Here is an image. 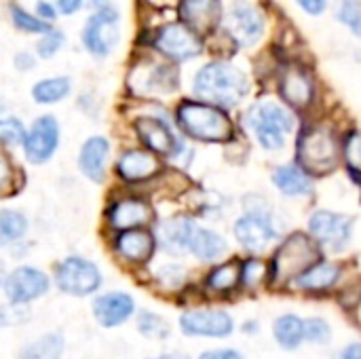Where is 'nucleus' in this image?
Masks as SVG:
<instances>
[{"mask_svg": "<svg viewBox=\"0 0 361 359\" xmlns=\"http://www.w3.org/2000/svg\"><path fill=\"white\" fill-rule=\"evenodd\" d=\"M341 279V267L334 262H317L307 273H302L294 284L302 292H326L334 288Z\"/></svg>", "mask_w": 361, "mask_h": 359, "instance_id": "obj_24", "label": "nucleus"}, {"mask_svg": "<svg viewBox=\"0 0 361 359\" xmlns=\"http://www.w3.org/2000/svg\"><path fill=\"white\" fill-rule=\"evenodd\" d=\"M152 220V209L148 203L140 199H123L110 205L108 209V224L114 231H135L146 226Z\"/></svg>", "mask_w": 361, "mask_h": 359, "instance_id": "obj_19", "label": "nucleus"}, {"mask_svg": "<svg viewBox=\"0 0 361 359\" xmlns=\"http://www.w3.org/2000/svg\"><path fill=\"white\" fill-rule=\"evenodd\" d=\"M336 359H361V343H351L347 345Z\"/></svg>", "mask_w": 361, "mask_h": 359, "instance_id": "obj_46", "label": "nucleus"}, {"mask_svg": "<svg viewBox=\"0 0 361 359\" xmlns=\"http://www.w3.org/2000/svg\"><path fill=\"white\" fill-rule=\"evenodd\" d=\"M57 146H59V125H57V118L51 116V114L38 116L34 121V125L30 127L25 144H23L25 159L30 163H34V165H42V163H47L55 154Z\"/></svg>", "mask_w": 361, "mask_h": 359, "instance_id": "obj_11", "label": "nucleus"}, {"mask_svg": "<svg viewBox=\"0 0 361 359\" xmlns=\"http://www.w3.org/2000/svg\"><path fill=\"white\" fill-rule=\"evenodd\" d=\"M176 123L186 138L207 144L228 142L235 135V125L228 114L207 102L186 99L176 110Z\"/></svg>", "mask_w": 361, "mask_h": 359, "instance_id": "obj_2", "label": "nucleus"}, {"mask_svg": "<svg viewBox=\"0 0 361 359\" xmlns=\"http://www.w3.org/2000/svg\"><path fill=\"white\" fill-rule=\"evenodd\" d=\"M61 47H63V34H61L59 30H51V32H47V34L40 36V40H38V44H36V53H38L40 57L49 59V57H53Z\"/></svg>", "mask_w": 361, "mask_h": 359, "instance_id": "obj_40", "label": "nucleus"}, {"mask_svg": "<svg viewBox=\"0 0 361 359\" xmlns=\"http://www.w3.org/2000/svg\"><path fill=\"white\" fill-rule=\"evenodd\" d=\"M131 89L140 95L171 93L178 87V72L163 63H142L131 72Z\"/></svg>", "mask_w": 361, "mask_h": 359, "instance_id": "obj_16", "label": "nucleus"}, {"mask_svg": "<svg viewBox=\"0 0 361 359\" xmlns=\"http://www.w3.org/2000/svg\"><path fill=\"white\" fill-rule=\"evenodd\" d=\"M135 313V300L127 292H108L95 298L93 315L99 326L116 328L123 326Z\"/></svg>", "mask_w": 361, "mask_h": 359, "instance_id": "obj_18", "label": "nucleus"}, {"mask_svg": "<svg viewBox=\"0 0 361 359\" xmlns=\"http://www.w3.org/2000/svg\"><path fill=\"white\" fill-rule=\"evenodd\" d=\"M192 89L207 104L233 108L247 95L250 80L237 66L228 61H209L197 72Z\"/></svg>", "mask_w": 361, "mask_h": 359, "instance_id": "obj_1", "label": "nucleus"}, {"mask_svg": "<svg viewBox=\"0 0 361 359\" xmlns=\"http://www.w3.org/2000/svg\"><path fill=\"white\" fill-rule=\"evenodd\" d=\"M233 233H235L237 241L252 254L267 252L277 241V229L273 226L271 218L260 212L241 216L235 222Z\"/></svg>", "mask_w": 361, "mask_h": 359, "instance_id": "obj_10", "label": "nucleus"}, {"mask_svg": "<svg viewBox=\"0 0 361 359\" xmlns=\"http://www.w3.org/2000/svg\"><path fill=\"white\" fill-rule=\"evenodd\" d=\"M195 222L188 220V218H173V220H167L159 226V239L163 241L165 250H171L176 254L180 252H186L188 245H190V237H192V231H195Z\"/></svg>", "mask_w": 361, "mask_h": 359, "instance_id": "obj_27", "label": "nucleus"}, {"mask_svg": "<svg viewBox=\"0 0 361 359\" xmlns=\"http://www.w3.org/2000/svg\"><path fill=\"white\" fill-rule=\"evenodd\" d=\"M222 0H182L180 21L195 34H209L222 23Z\"/></svg>", "mask_w": 361, "mask_h": 359, "instance_id": "obj_17", "label": "nucleus"}, {"mask_svg": "<svg viewBox=\"0 0 361 359\" xmlns=\"http://www.w3.org/2000/svg\"><path fill=\"white\" fill-rule=\"evenodd\" d=\"M57 288L63 294L85 298L95 294L102 288V273L95 262L82 258V256H68L57 264L55 271Z\"/></svg>", "mask_w": 361, "mask_h": 359, "instance_id": "obj_6", "label": "nucleus"}, {"mask_svg": "<svg viewBox=\"0 0 361 359\" xmlns=\"http://www.w3.org/2000/svg\"><path fill=\"white\" fill-rule=\"evenodd\" d=\"M298 165L313 176L330 174L338 165V142L326 127L311 125L298 138Z\"/></svg>", "mask_w": 361, "mask_h": 359, "instance_id": "obj_4", "label": "nucleus"}, {"mask_svg": "<svg viewBox=\"0 0 361 359\" xmlns=\"http://www.w3.org/2000/svg\"><path fill=\"white\" fill-rule=\"evenodd\" d=\"M305 336L313 345H328L332 339V328L322 317H311L305 322Z\"/></svg>", "mask_w": 361, "mask_h": 359, "instance_id": "obj_37", "label": "nucleus"}, {"mask_svg": "<svg viewBox=\"0 0 361 359\" xmlns=\"http://www.w3.org/2000/svg\"><path fill=\"white\" fill-rule=\"evenodd\" d=\"M296 2L309 15H322L328 6V0H296Z\"/></svg>", "mask_w": 361, "mask_h": 359, "instance_id": "obj_42", "label": "nucleus"}, {"mask_svg": "<svg viewBox=\"0 0 361 359\" xmlns=\"http://www.w3.org/2000/svg\"><path fill=\"white\" fill-rule=\"evenodd\" d=\"M279 93L292 108H307L313 102L315 85L309 72L300 66H290L279 80Z\"/></svg>", "mask_w": 361, "mask_h": 359, "instance_id": "obj_20", "label": "nucleus"}, {"mask_svg": "<svg viewBox=\"0 0 361 359\" xmlns=\"http://www.w3.org/2000/svg\"><path fill=\"white\" fill-rule=\"evenodd\" d=\"M226 250H228V245H226V241L218 233H214L209 229L195 226L188 252H192L199 260H203V262L220 260L226 254Z\"/></svg>", "mask_w": 361, "mask_h": 359, "instance_id": "obj_26", "label": "nucleus"}, {"mask_svg": "<svg viewBox=\"0 0 361 359\" xmlns=\"http://www.w3.org/2000/svg\"><path fill=\"white\" fill-rule=\"evenodd\" d=\"M63 339L61 334H47L32 345H27L21 353V359H59L63 353Z\"/></svg>", "mask_w": 361, "mask_h": 359, "instance_id": "obj_31", "label": "nucleus"}, {"mask_svg": "<svg viewBox=\"0 0 361 359\" xmlns=\"http://www.w3.org/2000/svg\"><path fill=\"white\" fill-rule=\"evenodd\" d=\"M247 125L264 150H281L294 129V116L275 102H260L247 112Z\"/></svg>", "mask_w": 361, "mask_h": 359, "instance_id": "obj_5", "label": "nucleus"}, {"mask_svg": "<svg viewBox=\"0 0 361 359\" xmlns=\"http://www.w3.org/2000/svg\"><path fill=\"white\" fill-rule=\"evenodd\" d=\"M317 262H319L317 241L302 233H294L277 250L271 262V277L277 284L292 281V279L296 281L302 273H307Z\"/></svg>", "mask_w": 361, "mask_h": 359, "instance_id": "obj_3", "label": "nucleus"}, {"mask_svg": "<svg viewBox=\"0 0 361 359\" xmlns=\"http://www.w3.org/2000/svg\"><path fill=\"white\" fill-rule=\"evenodd\" d=\"M199 359H243V355L237 349H214V351L201 353Z\"/></svg>", "mask_w": 361, "mask_h": 359, "instance_id": "obj_41", "label": "nucleus"}, {"mask_svg": "<svg viewBox=\"0 0 361 359\" xmlns=\"http://www.w3.org/2000/svg\"><path fill=\"white\" fill-rule=\"evenodd\" d=\"M27 231V220L23 214L13 212V209H2L0 212V239L2 243H13L21 239Z\"/></svg>", "mask_w": 361, "mask_h": 359, "instance_id": "obj_32", "label": "nucleus"}, {"mask_svg": "<svg viewBox=\"0 0 361 359\" xmlns=\"http://www.w3.org/2000/svg\"><path fill=\"white\" fill-rule=\"evenodd\" d=\"M159 171L161 163L150 150H127L116 161V174L125 182H144Z\"/></svg>", "mask_w": 361, "mask_h": 359, "instance_id": "obj_21", "label": "nucleus"}, {"mask_svg": "<svg viewBox=\"0 0 361 359\" xmlns=\"http://www.w3.org/2000/svg\"><path fill=\"white\" fill-rule=\"evenodd\" d=\"M36 15L42 19V21H53L55 17H57V11H55V6L51 4V2H47V0H38L36 2Z\"/></svg>", "mask_w": 361, "mask_h": 359, "instance_id": "obj_43", "label": "nucleus"}, {"mask_svg": "<svg viewBox=\"0 0 361 359\" xmlns=\"http://www.w3.org/2000/svg\"><path fill=\"white\" fill-rule=\"evenodd\" d=\"M152 47L171 61H186L203 51V40L190 28L180 23H167L157 30Z\"/></svg>", "mask_w": 361, "mask_h": 359, "instance_id": "obj_8", "label": "nucleus"}, {"mask_svg": "<svg viewBox=\"0 0 361 359\" xmlns=\"http://www.w3.org/2000/svg\"><path fill=\"white\" fill-rule=\"evenodd\" d=\"M72 83L68 76H53V78H42L32 87V97L36 104L49 106L66 99L70 95Z\"/></svg>", "mask_w": 361, "mask_h": 359, "instance_id": "obj_29", "label": "nucleus"}, {"mask_svg": "<svg viewBox=\"0 0 361 359\" xmlns=\"http://www.w3.org/2000/svg\"><path fill=\"white\" fill-rule=\"evenodd\" d=\"M180 330L186 336L224 339L235 330V322L226 311H220V309L188 311L180 315Z\"/></svg>", "mask_w": 361, "mask_h": 359, "instance_id": "obj_13", "label": "nucleus"}, {"mask_svg": "<svg viewBox=\"0 0 361 359\" xmlns=\"http://www.w3.org/2000/svg\"><path fill=\"white\" fill-rule=\"evenodd\" d=\"M133 127H135V133L140 135L142 144L152 154L176 157L182 150V142L173 135L171 127L157 116H140V118H135Z\"/></svg>", "mask_w": 361, "mask_h": 359, "instance_id": "obj_15", "label": "nucleus"}, {"mask_svg": "<svg viewBox=\"0 0 361 359\" xmlns=\"http://www.w3.org/2000/svg\"><path fill=\"white\" fill-rule=\"evenodd\" d=\"M273 334H275V341L281 349H298L302 345V341H307L305 336V320H300L298 315L294 313H288V315H281L275 320V326H273Z\"/></svg>", "mask_w": 361, "mask_h": 359, "instance_id": "obj_28", "label": "nucleus"}, {"mask_svg": "<svg viewBox=\"0 0 361 359\" xmlns=\"http://www.w3.org/2000/svg\"><path fill=\"white\" fill-rule=\"evenodd\" d=\"M336 17L341 23H345L355 36L361 38V0H338Z\"/></svg>", "mask_w": 361, "mask_h": 359, "instance_id": "obj_35", "label": "nucleus"}, {"mask_svg": "<svg viewBox=\"0 0 361 359\" xmlns=\"http://www.w3.org/2000/svg\"><path fill=\"white\" fill-rule=\"evenodd\" d=\"M137 330L146 336V339H152V341H165L169 336V326L167 322L152 313V311H142L137 315Z\"/></svg>", "mask_w": 361, "mask_h": 359, "instance_id": "obj_33", "label": "nucleus"}, {"mask_svg": "<svg viewBox=\"0 0 361 359\" xmlns=\"http://www.w3.org/2000/svg\"><path fill=\"white\" fill-rule=\"evenodd\" d=\"M47 290H49V277L34 267H19L4 277V296L13 305L32 303L44 296Z\"/></svg>", "mask_w": 361, "mask_h": 359, "instance_id": "obj_12", "label": "nucleus"}, {"mask_svg": "<svg viewBox=\"0 0 361 359\" xmlns=\"http://www.w3.org/2000/svg\"><path fill=\"white\" fill-rule=\"evenodd\" d=\"M273 182L286 197H302L309 195L313 188V182L309 174L300 165H281L273 174Z\"/></svg>", "mask_w": 361, "mask_h": 359, "instance_id": "obj_25", "label": "nucleus"}, {"mask_svg": "<svg viewBox=\"0 0 361 359\" xmlns=\"http://www.w3.org/2000/svg\"><path fill=\"white\" fill-rule=\"evenodd\" d=\"M241 281H243L241 267H239L237 262H226V264L216 267V269L207 275L205 286H207V290H212V292L224 294V292H233Z\"/></svg>", "mask_w": 361, "mask_h": 359, "instance_id": "obj_30", "label": "nucleus"}, {"mask_svg": "<svg viewBox=\"0 0 361 359\" xmlns=\"http://www.w3.org/2000/svg\"><path fill=\"white\" fill-rule=\"evenodd\" d=\"M343 154H345V161H347L349 169H351L353 174H361V133L360 131H351V133L345 138Z\"/></svg>", "mask_w": 361, "mask_h": 359, "instance_id": "obj_38", "label": "nucleus"}, {"mask_svg": "<svg viewBox=\"0 0 361 359\" xmlns=\"http://www.w3.org/2000/svg\"><path fill=\"white\" fill-rule=\"evenodd\" d=\"M241 273H243V284L247 288H258L271 273L267 271V264L258 258H250L245 260V264L241 267Z\"/></svg>", "mask_w": 361, "mask_h": 359, "instance_id": "obj_39", "label": "nucleus"}, {"mask_svg": "<svg viewBox=\"0 0 361 359\" xmlns=\"http://www.w3.org/2000/svg\"><path fill=\"white\" fill-rule=\"evenodd\" d=\"M15 66H17L19 70H30V68L36 66V59H34V55H30V53H17V55H15Z\"/></svg>", "mask_w": 361, "mask_h": 359, "instance_id": "obj_45", "label": "nucleus"}, {"mask_svg": "<svg viewBox=\"0 0 361 359\" xmlns=\"http://www.w3.org/2000/svg\"><path fill=\"white\" fill-rule=\"evenodd\" d=\"M309 231L315 237V241L332 252H343L353 233V220L345 214L319 209L309 220Z\"/></svg>", "mask_w": 361, "mask_h": 359, "instance_id": "obj_9", "label": "nucleus"}, {"mask_svg": "<svg viewBox=\"0 0 361 359\" xmlns=\"http://www.w3.org/2000/svg\"><path fill=\"white\" fill-rule=\"evenodd\" d=\"M0 138L6 146H23L27 131L23 127V123L15 116H4L0 121Z\"/></svg>", "mask_w": 361, "mask_h": 359, "instance_id": "obj_36", "label": "nucleus"}, {"mask_svg": "<svg viewBox=\"0 0 361 359\" xmlns=\"http://www.w3.org/2000/svg\"><path fill=\"white\" fill-rule=\"evenodd\" d=\"M108 154H110V142L106 138H102V135L89 138L80 146V154H78V167H80L82 176H87L95 184L104 182Z\"/></svg>", "mask_w": 361, "mask_h": 359, "instance_id": "obj_23", "label": "nucleus"}, {"mask_svg": "<svg viewBox=\"0 0 361 359\" xmlns=\"http://www.w3.org/2000/svg\"><path fill=\"white\" fill-rule=\"evenodd\" d=\"M11 19H13V23H15L17 30L27 32V34H47V32L53 30L38 15H32L25 8H21V6H11Z\"/></svg>", "mask_w": 361, "mask_h": 359, "instance_id": "obj_34", "label": "nucleus"}, {"mask_svg": "<svg viewBox=\"0 0 361 359\" xmlns=\"http://www.w3.org/2000/svg\"><path fill=\"white\" fill-rule=\"evenodd\" d=\"M152 359H188L186 355H180V353H167V355H159V358H152Z\"/></svg>", "mask_w": 361, "mask_h": 359, "instance_id": "obj_47", "label": "nucleus"}, {"mask_svg": "<svg viewBox=\"0 0 361 359\" xmlns=\"http://www.w3.org/2000/svg\"><path fill=\"white\" fill-rule=\"evenodd\" d=\"M118 15H102V13H93L87 21L85 28L80 32L82 44L85 49L95 55V57H106L114 44L118 42Z\"/></svg>", "mask_w": 361, "mask_h": 359, "instance_id": "obj_14", "label": "nucleus"}, {"mask_svg": "<svg viewBox=\"0 0 361 359\" xmlns=\"http://www.w3.org/2000/svg\"><path fill=\"white\" fill-rule=\"evenodd\" d=\"M224 28L231 38L241 47H254L264 36V17L250 0H233L224 15Z\"/></svg>", "mask_w": 361, "mask_h": 359, "instance_id": "obj_7", "label": "nucleus"}, {"mask_svg": "<svg viewBox=\"0 0 361 359\" xmlns=\"http://www.w3.org/2000/svg\"><path fill=\"white\" fill-rule=\"evenodd\" d=\"M57 6H59V13L74 15L82 6V0H57Z\"/></svg>", "mask_w": 361, "mask_h": 359, "instance_id": "obj_44", "label": "nucleus"}, {"mask_svg": "<svg viewBox=\"0 0 361 359\" xmlns=\"http://www.w3.org/2000/svg\"><path fill=\"white\" fill-rule=\"evenodd\" d=\"M154 245H157L154 235H150V233H146L142 229L123 231L114 239L116 254L123 260L131 262V264H142V262L150 260L152 258V252H154Z\"/></svg>", "mask_w": 361, "mask_h": 359, "instance_id": "obj_22", "label": "nucleus"}]
</instances>
